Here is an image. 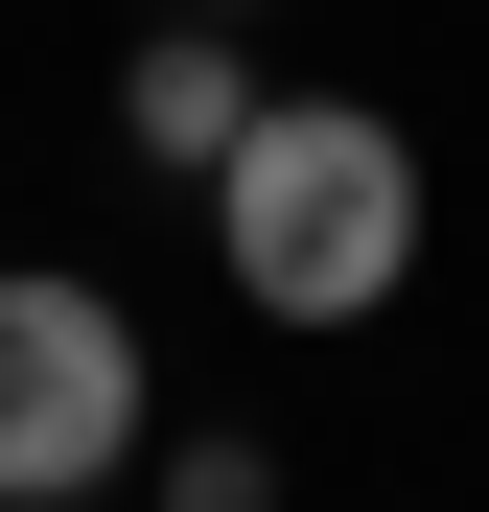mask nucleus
Listing matches in <instances>:
<instances>
[{
	"mask_svg": "<svg viewBox=\"0 0 489 512\" xmlns=\"http://www.w3.org/2000/svg\"><path fill=\"white\" fill-rule=\"evenodd\" d=\"M210 233H233V303L257 326H373L420 280V140L373 94H257V140L210 163Z\"/></svg>",
	"mask_w": 489,
	"mask_h": 512,
	"instance_id": "nucleus-1",
	"label": "nucleus"
},
{
	"mask_svg": "<svg viewBox=\"0 0 489 512\" xmlns=\"http://www.w3.org/2000/svg\"><path fill=\"white\" fill-rule=\"evenodd\" d=\"M117 466H140V326L24 256V280H0V512H70Z\"/></svg>",
	"mask_w": 489,
	"mask_h": 512,
	"instance_id": "nucleus-2",
	"label": "nucleus"
},
{
	"mask_svg": "<svg viewBox=\"0 0 489 512\" xmlns=\"http://www.w3.org/2000/svg\"><path fill=\"white\" fill-rule=\"evenodd\" d=\"M117 140L163 163V187H187V163H233V140H257V47L163 0V24H140V70H117Z\"/></svg>",
	"mask_w": 489,
	"mask_h": 512,
	"instance_id": "nucleus-3",
	"label": "nucleus"
},
{
	"mask_svg": "<svg viewBox=\"0 0 489 512\" xmlns=\"http://www.w3.org/2000/svg\"><path fill=\"white\" fill-rule=\"evenodd\" d=\"M163 512H280V466H257V443H187V466H163Z\"/></svg>",
	"mask_w": 489,
	"mask_h": 512,
	"instance_id": "nucleus-4",
	"label": "nucleus"
},
{
	"mask_svg": "<svg viewBox=\"0 0 489 512\" xmlns=\"http://www.w3.org/2000/svg\"><path fill=\"white\" fill-rule=\"evenodd\" d=\"M187 24H257V0H187Z\"/></svg>",
	"mask_w": 489,
	"mask_h": 512,
	"instance_id": "nucleus-5",
	"label": "nucleus"
}]
</instances>
